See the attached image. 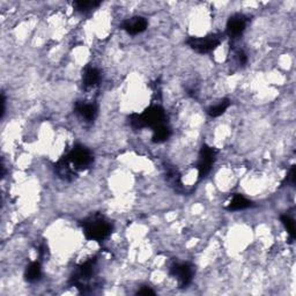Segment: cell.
Here are the masks:
<instances>
[{
	"label": "cell",
	"instance_id": "1",
	"mask_svg": "<svg viewBox=\"0 0 296 296\" xmlns=\"http://www.w3.org/2000/svg\"><path fill=\"white\" fill-rule=\"evenodd\" d=\"M93 163V154L88 148L78 145L71 151L65 159L59 161L57 164V172L59 176L69 180L74 176L78 170H84Z\"/></svg>",
	"mask_w": 296,
	"mask_h": 296
},
{
	"label": "cell",
	"instance_id": "2",
	"mask_svg": "<svg viewBox=\"0 0 296 296\" xmlns=\"http://www.w3.org/2000/svg\"><path fill=\"white\" fill-rule=\"evenodd\" d=\"M82 228H84V234L87 240L100 242L110 235L112 226L104 216L94 215L82 223Z\"/></svg>",
	"mask_w": 296,
	"mask_h": 296
},
{
	"label": "cell",
	"instance_id": "3",
	"mask_svg": "<svg viewBox=\"0 0 296 296\" xmlns=\"http://www.w3.org/2000/svg\"><path fill=\"white\" fill-rule=\"evenodd\" d=\"M131 124L136 129H156L165 124V112L160 105H152L140 115H134Z\"/></svg>",
	"mask_w": 296,
	"mask_h": 296
},
{
	"label": "cell",
	"instance_id": "4",
	"mask_svg": "<svg viewBox=\"0 0 296 296\" xmlns=\"http://www.w3.org/2000/svg\"><path fill=\"white\" fill-rule=\"evenodd\" d=\"M221 43V36L218 34L208 35L205 37H191L189 38L188 44L192 50L198 53H208L214 50Z\"/></svg>",
	"mask_w": 296,
	"mask_h": 296
},
{
	"label": "cell",
	"instance_id": "5",
	"mask_svg": "<svg viewBox=\"0 0 296 296\" xmlns=\"http://www.w3.org/2000/svg\"><path fill=\"white\" fill-rule=\"evenodd\" d=\"M215 155L216 152L213 147H210V146L207 145H204L203 147H201L198 163H197V169H198V175L200 180L206 177L208 175V172L211 171L215 161Z\"/></svg>",
	"mask_w": 296,
	"mask_h": 296
},
{
	"label": "cell",
	"instance_id": "6",
	"mask_svg": "<svg viewBox=\"0 0 296 296\" xmlns=\"http://www.w3.org/2000/svg\"><path fill=\"white\" fill-rule=\"evenodd\" d=\"M171 274L177 279L181 287L190 285L193 278V267L189 263H177L170 268Z\"/></svg>",
	"mask_w": 296,
	"mask_h": 296
},
{
	"label": "cell",
	"instance_id": "7",
	"mask_svg": "<svg viewBox=\"0 0 296 296\" xmlns=\"http://www.w3.org/2000/svg\"><path fill=\"white\" fill-rule=\"evenodd\" d=\"M248 25V19L243 14H235L227 22L226 33L230 38H236L243 34Z\"/></svg>",
	"mask_w": 296,
	"mask_h": 296
},
{
	"label": "cell",
	"instance_id": "8",
	"mask_svg": "<svg viewBox=\"0 0 296 296\" xmlns=\"http://www.w3.org/2000/svg\"><path fill=\"white\" fill-rule=\"evenodd\" d=\"M148 22L143 17H134L123 23V29L130 35H138L144 33L147 29Z\"/></svg>",
	"mask_w": 296,
	"mask_h": 296
},
{
	"label": "cell",
	"instance_id": "9",
	"mask_svg": "<svg viewBox=\"0 0 296 296\" xmlns=\"http://www.w3.org/2000/svg\"><path fill=\"white\" fill-rule=\"evenodd\" d=\"M101 81V73L96 67L89 66L87 67L84 72V77H82V82L86 88H94L96 87Z\"/></svg>",
	"mask_w": 296,
	"mask_h": 296
},
{
	"label": "cell",
	"instance_id": "10",
	"mask_svg": "<svg viewBox=\"0 0 296 296\" xmlns=\"http://www.w3.org/2000/svg\"><path fill=\"white\" fill-rule=\"evenodd\" d=\"M77 112L85 121L92 122L95 120L97 115V106L95 103H87V102H80L77 104Z\"/></svg>",
	"mask_w": 296,
	"mask_h": 296
},
{
	"label": "cell",
	"instance_id": "11",
	"mask_svg": "<svg viewBox=\"0 0 296 296\" xmlns=\"http://www.w3.org/2000/svg\"><path fill=\"white\" fill-rule=\"evenodd\" d=\"M252 206V201L249 200L242 195L232 196L231 200L228 203L227 210L228 211H242Z\"/></svg>",
	"mask_w": 296,
	"mask_h": 296
},
{
	"label": "cell",
	"instance_id": "12",
	"mask_svg": "<svg viewBox=\"0 0 296 296\" xmlns=\"http://www.w3.org/2000/svg\"><path fill=\"white\" fill-rule=\"evenodd\" d=\"M25 277L27 279V281H29V282H36L37 280L41 279V277H42L41 263L39 262L30 263L26 270Z\"/></svg>",
	"mask_w": 296,
	"mask_h": 296
},
{
	"label": "cell",
	"instance_id": "13",
	"mask_svg": "<svg viewBox=\"0 0 296 296\" xmlns=\"http://www.w3.org/2000/svg\"><path fill=\"white\" fill-rule=\"evenodd\" d=\"M171 134V130L168 128L167 124H163L159 126V128L153 130V141L155 143H163L167 139H169Z\"/></svg>",
	"mask_w": 296,
	"mask_h": 296
},
{
	"label": "cell",
	"instance_id": "14",
	"mask_svg": "<svg viewBox=\"0 0 296 296\" xmlns=\"http://www.w3.org/2000/svg\"><path fill=\"white\" fill-rule=\"evenodd\" d=\"M229 105H230V101L227 100V98H224V100L220 101L218 104L212 105L211 108H208L207 113L211 117H219L222 115V113H224V111L229 108Z\"/></svg>",
	"mask_w": 296,
	"mask_h": 296
},
{
	"label": "cell",
	"instance_id": "15",
	"mask_svg": "<svg viewBox=\"0 0 296 296\" xmlns=\"http://www.w3.org/2000/svg\"><path fill=\"white\" fill-rule=\"evenodd\" d=\"M101 5V3L98 2H87V0H80V2H74L73 3V6L74 9L79 12H88L90 10H94L96 9Z\"/></svg>",
	"mask_w": 296,
	"mask_h": 296
},
{
	"label": "cell",
	"instance_id": "16",
	"mask_svg": "<svg viewBox=\"0 0 296 296\" xmlns=\"http://www.w3.org/2000/svg\"><path fill=\"white\" fill-rule=\"evenodd\" d=\"M281 222H282L283 226H285L286 230L288 232V235H289L290 240L291 241L295 240L296 231H295V222H294V220L291 219L289 215L286 214V215H282L281 216Z\"/></svg>",
	"mask_w": 296,
	"mask_h": 296
},
{
	"label": "cell",
	"instance_id": "17",
	"mask_svg": "<svg viewBox=\"0 0 296 296\" xmlns=\"http://www.w3.org/2000/svg\"><path fill=\"white\" fill-rule=\"evenodd\" d=\"M295 175H296L295 165H291V168L289 169V172H288V175L286 177V182H287V183L294 185L295 184Z\"/></svg>",
	"mask_w": 296,
	"mask_h": 296
},
{
	"label": "cell",
	"instance_id": "18",
	"mask_svg": "<svg viewBox=\"0 0 296 296\" xmlns=\"http://www.w3.org/2000/svg\"><path fill=\"white\" fill-rule=\"evenodd\" d=\"M138 294H141V295H148V294H155L154 293V290H152L151 288L149 287H144L143 289H140L139 291H138Z\"/></svg>",
	"mask_w": 296,
	"mask_h": 296
}]
</instances>
